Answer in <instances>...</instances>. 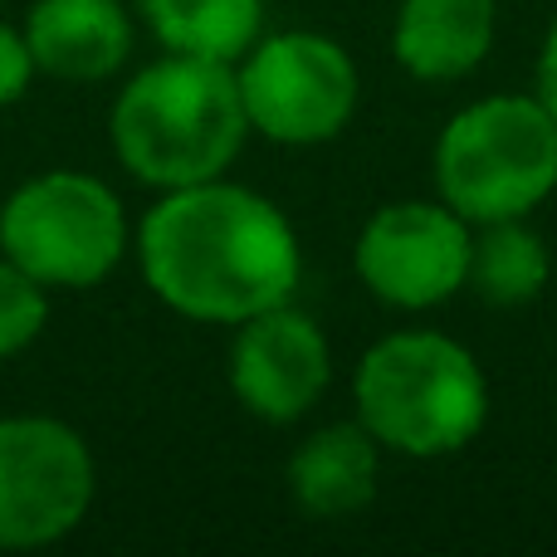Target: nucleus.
I'll return each mask as SVG.
<instances>
[{"mask_svg":"<svg viewBox=\"0 0 557 557\" xmlns=\"http://www.w3.org/2000/svg\"><path fill=\"white\" fill-rule=\"evenodd\" d=\"M137 15L166 54L240 64L264 35V0H137Z\"/></svg>","mask_w":557,"mask_h":557,"instance_id":"nucleus-13","label":"nucleus"},{"mask_svg":"<svg viewBox=\"0 0 557 557\" xmlns=\"http://www.w3.org/2000/svg\"><path fill=\"white\" fill-rule=\"evenodd\" d=\"M553 255L548 240L523 221H490L474 225V250H470V284L484 304L494 308H523L548 288Z\"/></svg>","mask_w":557,"mask_h":557,"instance_id":"nucleus-14","label":"nucleus"},{"mask_svg":"<svg viewBox=\"0 0 557 557\" xmlns=\"http://www.w3.org/2000/svg\"><path fill=\"white\" fill-rule=\"evenodd\" d=\"M35 78H39V64H35V54H29L25 29L0 20V113L15 108L20 98L29 94Z\"/></svg>","mask_w":557,"mask_h":557,"instance_id":"nucleus-16","label":"nucleus"},{"mask_svg":"<svg viewBox=\"0 0 557 557\" xmlns=\"http://www.w3.org/2000/svg\"><path fill=\"white\" fill-rule=\"evenodd\" d=\"M98 465L88 441L59 416H0V553L64 543L88 519Z\"/></svg>","mask_w":557,"mask_h":557,"instance_id":"nucleus-7","label":"nucleus"},{"mask_svg":"<svg viewBox=\"0 0 557 557\" xmlns=\"http://www.w3.org/2000/svg\"><path fill=\"white\" fill-rule=\"evenodd\" d=\"M49 323V288L0 255V362L29 352Z\"/></svg>","mask_w":557,"mask_h":557,"instance_id":"nucleus-15","label":"nucleus"},{"mask_svg":"<svg viewBox=\"0 0 557 557\" xmlns=\"http://www.w3.org/2000/svg\"><path fill=\"white\" fill-rule=\"evenodd\" d=\"M352 401L376 445L406 460L465 450L490 421V382L480 357L435 327H396L376 337L357 362Z\"/></svg>","mask_w":557,"mask_h":557,"instance_id":"nucleus-3","label":"nucleus"},{"mask_svg":"<svg viewBox=\"0 0 557 557\" xmlns=\"http://www.w3.org/2000/svg\"><path fill=\"white\" fill-rule=\"evenodd\" d=\"M435 196L470 225L523 221L557 191V117L539 94H490L441 127Z\"/></svg>","mask_w":557,"mask_h":557,"instance_id":"nucleus-4","label":"nucleus"},{"mask_svg":"<svg viewBox=\"0 0 557 557\" xmlns=\"http://www.w3.org/2000/svg\"><path fill=\"white\" fill-rule=\"evenodd\" d=\"M20 29L39 74L59 84H103L133 59V15L123 0H35Z\"/></svg>","mask_w":557,"mask_h":557,"instance_id":"nucleus-10","label":"nucleus"},{"mask_svg":"<svg viewBox=\"0 0 557 557\" xmlns=\"http://www.w3.org/2000/svg\"><path fill=\"white\" fill-rule=\"evenodd\" d=\"M133 255L152 298L191 323L221 327L288 304L304 278L288 215L231 176L162 191L137 221Z\"/></svg>","mask_w":557,"mask_h":557,"instance_id":"nucleus-1","label":"nucleus"},{"mask_svg":"<svg viewBox=\"0 0 557 557\" xmlns=\"http://www.w3.org/2000/svg\"><path fill=\"white\" fill-rule=\"evenodd\" d=\"M474 225L460 211L435 201H392L367 215L357 235V278L376 304L396 313L441 308L470 284Z\"/></svg>","mask_w":557,"mask_h":557,"instance_id":"nucleus-8","label":"nucleus"},{"mask_svg":"<svg viewBox=\"0 0 557 557\" xmlns=\"http://www.w3.org/2000/svg\"><path fill=\"white\" fill-rule=\"evenodd\" d=\"M533 94L543 98V108L557 117V15L543 35V49H539V74H533Z\"/></svg>","mask_w":557,"mask_h":557,"instance_id":"nucleus-17","label":"nucleus"},{"mask_svg":"<svg viewBox=\"0 0 557 557\" xmlns=\"http://www.w3.org/2000/svg\"><path fill=\"white\" fill-rule=\"evenodd\" d=\"M382 445L362 421L318 425L288 455V494L308 519H352L376 499Z\"/></svg>","mask_w":557,"mask_h":557,"instance_id":"nucleus-12","label":"nucleus"},{"mask_svg":"<svg viewBox=\"0 0 557 557\" xmlns=\"http://www.w3.org/2000/svg\"><path fill=\"white\" fill-rule=\"evenodd\" d=\"M225 376L240 411L264 425H294L313 411L333 382V347L323 327L288 298L235 323Z\"/></svg>","mask_w":557,"mask_h":557,"instance_id":"nucleus-9","label":"nucleus"},{"mask_svg":"<svg viewBox=\"0 0 557 557\" xmlns=\"http://www.w3.org/2000/svg\"><path fill=\"white\" fill-rule=\"evenodd\" d=\"M250 133L278 147H323L352 123L362 78L333 35L278 29L260 35L235 64Z\"/></svg>","mask_w":557,"mask_h":557,"instance_id":"nucleus-6","label":"nucleus"},{"mask_svg":"<svg viewBox=\"0 0 557 557\" xmlns=\"http://www.w3.org/2000/svg\"><path fill=\"white\" fill-rule=\"evenodd\" d=\"M108 143L133 182L152 191H182L231 176L250 143L235 64L166 54L137 69L113 98Z\"/></svg>","mask_w":557,"mask_h":557,"instance_id":"nucleus-2","label":"nucleus"},{"mask_svg":"<svg viewBox=\"0 0 557 557\" xmlns=\"http://www.w3.org/2000/svg\"><path fill=\"white\" fill-rule=\"evenodd\" d=\"M133 250L123 196L94 172L54 166L0 201V255L54 288H98Z\"/></svg>","mask_w":557,"mask_h":557,"instance_id":"nucleus-5","label":"nucleus"},{"mask_svg":"<svg viewBox=\"0 0 557 557\" xmlns=\"http://www.w3.org/2000/svg\"><path fill=\"white\" fill-rule=\"evenodd\" d=\"M499 35V0H401L392 20V54L421 84L470 78Z\"/></svg>","mask_w":557,"mask_h":557,"instance_id":"nucleus-11","label":"nucleus"}]
</instances>
